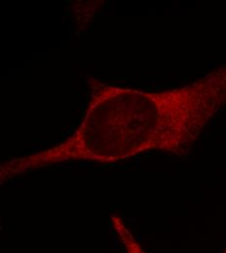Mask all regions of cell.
<instances>
[{
  "label": "cell",
  "mask_w": 226,
  "mask_h": 253,
  "mask_svg": "<svg viewBox=\"0 0 226 253\" xmlns=\"http://www.w3.org/2000/svg\"><path fill=\"white\" fill-rule=\"evenodd\" d=\"M225 253H226V252H225Z\"/></svg>",
  "instance_id": "7a4b0ae2"
},
{
  "label": "cell",
  "mask_w": 226,
  "mask_h": 253,
  "mask_svg": "<svg viewBox=\"0 0 226 253\" xmlns=\"http://www.w3.org/2000/svg\"><path fill=\"white\" fill-rule=\"evenodd\" d=\"M112 225L115 232L117 233L125 251L127 253H146L140 247V245L136 241L135 237L129 231V229L124 225L121 219L114 216L112 217Z\"/></svg>",
  "instance_id": "6da1fadb"
}]
</instances>
